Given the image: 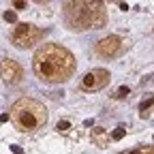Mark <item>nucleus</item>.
Masks as SVG:
<instances>
[{
	"label": "nucleus",
	"mask_w": 154,
	"mask_h": 154,
	"mask_svg": "<svg viewBox=\"0 0 154 154\" xmlns=\"http://www.w3.org/2000/svg\"><path fill=\"white\" fill-rule=\"evenodd\" d=\"M13 7H15V9H24V7H26V2H13Z\"/></svg>",
	"instance_id": "nucleus-15"
},
{
	"label": "nucleus",
	"mask_w": 154,
	"mask_h": 154,
	"mask_svg": "<svg viewBox=\"0 0 154 154\" xmlns=\"http://www.w3.org/2000/svg\"><path fill=\"white\" fill-rule=\"evenodd\" d=\"M94 49H96V54H99L101 58H116L124 49V38L120 34H109V36L101 38Z\"/></svg>",
	"instance_id": "nucleus-6"
},
{
	"label": "nucleus",
	"mask_w": 154,
	"mask_h": 154,
	"mask_svg": "<svg viewBox=\"0 0 154 154\" xmlns=\"http://www.w3.org/2000/svg\"><path fill=\"white\" fill-rule=\"evenodd\" d=\"M32 71L45 84H62L75 73V56L58 43H45L32 56Z\"/></svg>",
	"instance_id": "nucleus-1"
},
{
	"label": "nucleus",
	"mask_w": 154,
	"mask_h": 154,
	"mask_svg": "<svg viewBox=\"0 0 154 154\" xmlns=\"http://www.w3.org/2000/svg\"><path fill=\"white\" fill-rule=\"evenodd\" d=\"M120 154H154V146H139V148H133V150H126Z\"/></svg>",
	"instance_id": "nucleus-10"
},
{
	"label": "nucleus",
	"mask_w": 154,
	"mask_h": 154,
	"mask_svg": "<svg viewBox=\"0 0 154 154\" xmlns=\"http://www.w3.org/2000/svg\"><path fill=\"white\" fill-rule=\"evenodd\" d=\"M152 103H154V94H150L146 101H141V105H139V111H141V118H146V116H150V107H152Z\"/></svg>",
	"instance_id": "nucleus-9"
},
{
	"label": "nucleus",
	"mask_w": 154,
	"mask_h": 154,
	"mask_svg": "<svg viewBox=\"0 0 154 154\" xmlns=\"http://www.w3.org/2000/svg\"><path fill=\"white\" fill-rule=\"evenodd\" d=\"M5 19H7V22H15V13L7 11V13H5Z\"/></svg>",
	"instance_id": "nucleus-14"
},
{
	"label": "nucleus",
	"mask_w": 154,
	"mask_h": 154,
	"mask_svg": "<svg viewBox=\"0 0 154 154\" xmlns=\"http://www.w3.org/2000/svg\"><path fill=\"white\" fill-rule=\"evenodd\" d=\"M69 126H71V122H69V120L58 122V131H62V133H64V131H69Z\"/></svg>",
	"instance_id": "nucleus-12"
},
{
	"label": "nucleus",
	"mask_w": 154,
	"mask_h": 154,
	"mask_svg": "<svg viewBox=\"0 0 154 154\" xmlns=\"http://www.w3.org/2000/svg\"><path fill=\"white\" fill-rule=\"evenodd\" d=\"M109 79H111V75H109L107 69H92V71H88L82 77L79 88L84 92H99V90H103L109 84Z\"/></svg>",
	"instance_id": "nucleus-5"
},
{
	"label": "nucleus",
	"mask_w": 154,
	"mask_h": 154,
	"mask_svg": "<svg viewBox=\"0 0 154 154\" xmlns=\"http://www.w3.org/2000/svg\"><path fill=\"white\" fill-rule=\"evenodd\" d=\"M128 92H131V90H128V88H120V90H118V92H116V94H113V96H116V99H122V96H126V94H128Z\"/></svg>",
	"instance_id": "nucleus-13"
},
{
	"label": "nucleus",
	"mask_w": 154,
	"mask_h": 154,
	"mask_svg": "<svg viewBox=\"0 0 154 154\" xmlns=\"http://www.w3.org/2000/svg\"><path fill=\"white\" fill-rule=\"evenodd\" d=\"M92 141L99 146V148H105V146L111 141V133H107L103 126H99V128L92 131Z\"/></svg>",
	"instance_id": "nucleus-8"
},
{
	"label": "nucleus",
	"mask_w": 154,
	"mask_h": 154,
	"mask_svg": "<svg viewBox=\"0 0 154 154\" xmlns=\"http://www.w3.org/2000/svg\"><path fill=\"white\" fill-rule=\"evenodd\" d=\"M124 135H126L124 126H118V128H116V131L111 133V139H113V141H118V139H122V137H124Z\"/></svg>",
	"instance_id": "nucleus-11"
},
{
	"label": "nucleus",
	"mask_w": 154,
	"mask_h": 154,
	"mask_svg": "<svg viewBox=\"0 0 154 154\" xmlns=\"http://www.w3.org/2000/svg\"><path fill=\"white\" fill-rule=\"evenodd\" d=\"M9 118L19 133L30 135L47 124V107L43 103L30 99V96H24V99H17L11 105Z\"/></svg>",
	"instance_id": "nucleus-3"
},
{
	"label": "nucleus",
	"mask_w": 154,
	"mask_h": 154,
	"mask_svg": "<svg viewBox=\"0 0 154 154\" xmlns=\"http://www.w3.org/2000/svg\"><path fill=\"white\" fill-rule=\"evenodd\" d=\"M43 34H45V30H41L34 24H17L11 32V43L19 49H28L41 41Z\"/></svg>",
	"instance_id": "nucleus-4"
},
{
	"label": "nucleus",
	"mask_w": 154,
	"mask_h": 154,
	"mask_svg": "<svg viewBox=\"0 0 154 154\" xmlns=\"http://www.w3.org/2000/svg\"><path fill=\"white\" fill-rule=\"evenodd\" d=\"M24 77V69L13 58H2V79L7 84H19Z\"/></svg>",
	"instance_id": "nucleus-7"
},
{
	"label": "nucleus",
	"mask_w": 154,
	"mask_h": 154,
	"mask_svg": "<svg viewBox=\"0 0 154 154\" xmlns=\"http://www.w3.org/2000/svg\"><path fill=\"white\" fill-rule=\"evenodd\" d=\"M64 22L71 30H90V28H103L107 24V11L103 2H64Z\"/></svg>",
	"instance_id": "nucleus-2"
}]
</instances>
